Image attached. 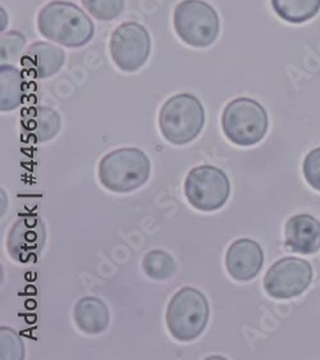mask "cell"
Instances as JSON below:
<instances>
[{
    "label": "cell",
    "mask_w": 320,
    "mask_h": 360,
    "mask_svg": "<svg viewBox=\"0 0 320 360\" xmlns=\"http://www.w3.org/2000/svg\"><path fill=\"white\" fill-rule=\"evenodd\" d=\"M37 29L43 37L66 48H81L94 37L95 26L74 3L53 0L37 15Z\"/></svg>",
    "instance_id": "6da1fadb"
},
{
    "label": "cell",
    "mask_w": 320,
    "mask_h": 360,
    "mask_svg": "<svg viewBox=\"0 0 320 360\" xmlns=\"http://www.w3.org/2000/svg\"><path fill=\"white\" fill-rule=\"evenodd\" d=\"M152 163L138 148H119L102 157L99 181L102 188L116 194H128L142 188L150 179Z\"/></svg>",
    "instance_id": "7a4b0ae2"
},
{
    "label": "cell",
    "mask_w": 320,
    "mask_h": 360,
    "mask_svg": "<svg viewBox=\"0 0 320 360\" xmlns=\"http://www.w3.org/2000/svg\"><path fill=\"white\" fill-rule=\"evenodd\" d=\"M158 124L161 136L169 144H189L200 136L204 129V105L195 95H173L160 109Z\"/></svg>",
    "instance_id": "3957f363"
},
{
    "label": "cell",
    "mask_w": 320,
    "mask_h": 360,
    "mask_svg": "<svg viewBox=\"0 0 320 360\" xmlns=\"http://www.w3.org/2000/svg\"><path fill=\"white\" fill-rule=\"evenodd\" d=\"M211 308L206 296L197 288L177 291L168 304L166 324L173 339L191 342L201 336L209 323Z\"/></svg>",
    "instance_id": "277c9868"
},
{
    "label": "cell",
    "mask_w": 320,
    "mask_h": 360,
    "mask_svg": "<svg viewBox=\"0 0 320 360\" xmlns=\"http://www.w3.org/2000/svg\"><path fill=\"white\" fill-rule=\"evenodd\" d=\"M269 117L259 101L237 98L229 101L222 113L225 136L237 146L248 148L259 144L267 135Z\"/></svg>",
    "instance_id": "5b68a950"
},
{
    "label": "cell",
    "mask_w": 320,
    "mask_h": 360,
    "mask_svg": "<svg viewBox=\"0 0 320 360\" xmlns=\"http://www.w3.org/2000/svg\"><path fill=\"white\" fill-rule=\"evenodd\" d=\"M173 27L177 37L192 48H209L218 39L219 15L204 0H182L175 8Z\"/></svg>",
    "instance_id": "8992f818"
},
{
    "label": "cell",
    "mask_w": 320,
    "mask_h": 360,
    "mask_svg": "<svg viewBox=\"0 0 320 360\" xmlns=\"http://www.w3.org/2000/svg\"><path fill=\"white\" fill-rule=\"evenodd\" d=\"M183 191L192 208L206 213L217 212L229 199L231 182L218 167L203 165L187 173Z\"/></svg>",
    "instance_id": "52a82bcc"
},
{
    "label": "cell",
    "mask_w": 320,
    "mask_h": 360,
    "mask_svg": "<svg viewBox=\"0 0 320 360\" xmlns=\"http://www.w3.org/2000/svg\"><path fill=\"white\" fill-rule=\"evenodd\" d=\"M113 63L124 72H138L152 53L149 31L138 22H124L112 34L109 44Z\"/></svg>",
    "instance_id": "ba28073f"
},
{
    "label": "cell",
    "mask_w": 320,
    "mask_h": 360,
    "mask_svg": "<svg viewBox=\"0 0 320 360\" xmlns=\"http://www.w3.org/2000/svg\"><path fill=\"white\" fill-rule=\"evenodd\" d=\"M313 281V266L305 259L287 257L270 266L264 277L265 292L278 300L305 292Z\"/></svg>",
    "instance_id": "9c48e42d"
},
{
    "label": "cell",
    "mask_w": 320,
    "mask_h": 360,
    "mask_svg": "<svg viewBox=\"0 0 320 360\" xmlns=\"http://www.w3.org/2000/svg\"><path fill=\"white\" fill-rule=\"evenodd\" d=\"M45 226L37 216H21L8 232L7 250L18 263H34L45 245Z\"/></svg>",
    "instance_id": "30bf717a"
},
{
    "label": "cell",
    "mask_w": 320,
    "mask_h": 360,
    "mask_svg": "<svg viewBox=\"0 0 320 360\" xmlns=\"http://www.w3.org/2000/svg\"><path fill=\"white\" fill-rule=\"evenodd\" d=\"M227 274L237 282L254 280L262 271L264 264V252L262 246L251 238L236 240L227 249Z\"/></svg>",
    "instance_id": "8fae6325"
},
{
    "label": "cell",
    "mask_w": 320,
    "mask_h": 360,
    "mask_svg": "<svg viewBox=\"0 0 320 360\" xmlns=\"http://www.w3.org/2000/svg\"><path fill=\"white\" fill-rule=\"evenodd\" d=\"M66 54L62 48L46 41L31 44L20 58L23 72L32 79H49L65 65Z\"/></svg>",
    "instance_id": "7c38bea8"
},
{
    "label": "cell",
    "mask_w": 320,
    "mask_h": 360,
    "mask_svg": "<svg viewBox=\"0 0 320 360\" xmlns=\"http://www.w3.org/2000/svg\"><path fill=\"white\" fill-rule=\"evenodd\" d=\"M62 120L55 109L32 105L21 112V130L25 139L32 144H44L57 136Z\"/></svg>",
    "instance_id": "4fadbf2b"
},
{
    "label": "cell",
    "mask_w": 320,
    "mask_h": 360,
    "mask_svg": "<svg viewBox=\"0 0 320 360\" xmlns=\"http://www.w3.org/2000/svg\"><path fill=\"white\" fill-rule=\"evenodd\" d=\"M286 246L298 254H314L320 249V222L309 214L291 217L284 227Z\"/></svg>",
    "instance_id": "5bb4252c"
},
{
    "label": "cell",
    "mask_w": 320,
    "mask_h": 360,
    "mask_svg": "<svg viewBox=\"0 0 320 360\" xmlns=\"http://www.w3.org/2000/svg\"><path fill=\"white\" fill-rule=\"evenodd\" d=\"M73 321L81 332L86 335H99L109 327V308L96 296L81 297L74 304Z\"/></svg>",
    "instance_id": "9a60e30c"
},
{
    "label": "cell",
    "mask_w": 320,
    "mask_h": 360,
    "mask_svg": "<svg viewBox=\"0 0 320 360\" xmlns=\"http://www.w3.org/2000/svg\"><path fill=\"white\" fill-rule=\"evenodd\" d=\"M29 82L26 73L15 65H1L0 67V110L3 113L12 112L25 104L29 93Z\"/></svg>",
    "instance_id": "2e32d148"
},
{
    "label": "cell",
    "mask_w": 320,
    "mask_h": 360,
    "mask_svg": "<svg viewBox=\"0 0 320 360\" xmlns=\"http://www.w3.org/2000/svg\"><path fill=\"white\" fill-rule=\"evenodd\" d=\"M276 15L288 23H305L319 13L320 0H270Z\"/></svg>",
    "instance_id": "e0dca14e"
},
{
    "label": "cell",
    "mask_w": 320,
    "mask_h": 360,
    "mask_svg": "<svg viewBox=\"0 0 320 360\" xmlns=\"http://www.w3.org/2000/svg\"><path fill=\"white\" fill-rule=\"evenodd\" d=\"M142 271L154 281H166L175 276L177 264L171 254L164 250H150L142 258Z\"/></svg>",
    "instance_id": "ac0fdd59"
},
{
    "label": "cell",
    "mask_w": 320,
    "mask_h": 360,
    "mask_svg": "<svg viewBox=\"0 0 320 360\" xmlns=\"http://www.w3.org/2000/svg\"><path fill=\"white\" fill-rule=\"evenodd\" d=\"M84 8L98 21H113L122 15L124 0H81Z\"/></svg>",
    "instance_id": "d6986e66"
},
{
    "label": "cell",
    "mask_w": 320,
    "mask_h": 360,
    "mask_svg": "<svg viewBox=\"0 0 320 360\" xmlns=\"http://www.w3.org/2000/svg\"><path fill=\"white\" fill-rule=\"evenodd\" d=\"M1 359H22L23 344L20 336L8 327H1Z\"/></svg>",
    "instance_id": "ffe728a7"
},
{
    "label": "cell",
    "mask_w": 320,
    "mask_h": 360,
    "mask_svg": "<svg viewBox=\"0 0 320 360\" xmlns=\"http://www.w3.org/2000/svg\"><path fill=\"white\" fill-rule=\"evenodd\" d=\"M26 37L18 31H11L1 35V60L15 59L23 49Z\"/></svg>",
    "instance_id": "44dd1931"
},
{
    "label": "cell",
    "mask_w": 320,
    "mask_h": 360,
    "mask_svg": "<svg viewBox=\"0 0 320 360\" xmlns=\"http://www.w3.org/2000/svg\"><path fill=\"white\" fill-rule=\"evenodd\" d=\"M302 171L307 184L320 191V148L313 149L306 155Z\"/></svg>",
    "instance_id": "7402d4cb"
}]
</instances>
